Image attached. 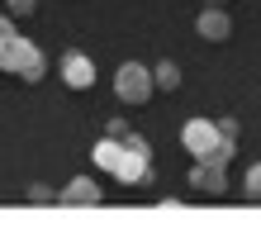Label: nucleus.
Instances as JSON below:
<instances>
[{"label":"nucleus","mask_w":261,"mask_h":228,"mask_svg":"<svg viewBox=\"0 0 261 228\" xmlns=\"http://www.w3.org/2000/svg\"><path fill=\"white\" fill-rule=\"evenodd\" d=\"M114 95L124 100V105H147L152 95H157V86H152V67L147 62H119Z\"/></svg>","instance_id":"3"},{"label":"nucleus","mask_w":261,"mask_h":228,"mask_svg":"<svg viewBox=\"0 0 261 228\" xmlns=\"http://www.w3.org/2000/svg\"><path fill=\"white\" fill-rule=\"evenodd\" d=\"M0 71H14L19 76V81H43V76H48V57H43V48L34 38H24L19 29H14V34L0 43Z\"/></svg>","instance_id":"1"},{"label":"nucleus","mask_w":261,"mask_h":228,"mask_svg":"<svg viewBox=\"0 0 261 228\" xmlns=\"http://www.w3.org/2000/svg\"><path fill=\"white\" fill-rule=\"evenodd\" d=\"M219 124H214V119H186V129H180V147L190 152L195 162H204L214 147H219Z\"/></svg>","instance_id":"4"},{"label":"nucleus","mask_w":261,"mask_h":228,"mask_svg":"<svg viewBox=\"0 0 261 228\" xmlns=\"http://www.w3.org/2000/svg\"><path fill=\"white\" fill-rule=\"evenodd\" d=\"M214 124H219V133H223V138H238V119H233V114H223V119H214Z\"/></svg>","instance_id":"14"},{"label":"nucleus","mask_w":261,"mask_h":228,"mask_svg":"<svg viewBox=\"0 0 261 228\" xmlns=\"http://www.w3.org/2000/svg\"><path fill=\"white\" fill-rule=\"evenodd\" d=\"M204 5H228V0H204Z\"/></svg>","instance_id":"17"},{"label":"nucleus","mask_w":261,"mask_h":228,"mask_svg":"<svg viewBox=\"0 0 261 228\" xmlns=\"http://www.w3.org/2000/svg\"><path fill=\"white\" fill-rule=\"evenodd\" d=\"M10 34H14V19H10V14H0V43H5Z\"/></svg>","instance_id":"16"},{"label":"nucleus","mask_w":261,"mask_h":228,"mask_svg":"<svg viewBox=\"0 0 261 228\" xmlns=\"http://www.w3.org/2000/svg\"><path fill=\"white\" fill-rule=\"evenodd\" d=\"M57 71H62V86H67V90H90V86H95V62H90V57H86L81 48L62 53Z\"/></svg>","instance_id":"6"},{"label":"nucleus","mask_w":261,"mask_h":228,"mask_svg":"<svg viewBox=\"0 0 261 228\" xmlns=\"http://www.w3.org/2000/svg\"><path fill=\"white\" fill-rule=\"evenodd\" d=\"M24 200H29V205H57V190L43 186V181H34V186L24 190Z\"/></svg>","instance_id":"12"},{"label":"nucleus","mask_w":261,"mask_h":228,"mask_svg":"<svg viewBox=\"0 0 261 228\" xmlns=\"http://www.w3.org/2000/svg\"><path fill=\"white\" fill-rule=\"evenodd\" d=\"M195 34L204 43H228V34H233V19H228V5H204L195 14Z\"/></svg>","instance_id":"7"},{"label":"nucleus","mask_w":261,"mask_h":228,"mask_svg":"<svg viewBox=\"0 0 261 228\" xmlns=\"http://www.w3.org/2000/svg\"><path fill=\"white\" fill-rule=\"evenodd\" d=\"M186 186L195 195H204V200H223V195H228V166H219V162H195L190 176H186Z\"/></svg>","instance_id":"5"},{"label":"nucleus","mask_w":261,"mask_h":228,"mask_svg":"<svg viewBox=\"0 0 261 228\" xmlns=\"http://www.w3.org/2000/svg\"><path fill=\"white\" fill-rule=\"evenodd\" d=\"M242 195H247L252 205H261V162H252L247 171H242Z\"/></svg>","instance_id":"11"},{"label":"nucleus","mask_w":261,"mask_h":228,"mask_svg":"<svg viewBox=\"0 0 261 228\" xmlns=\"http://www.w3.org/2000/svg\"><path fill=\"white\" fill-rule=\"evenodd\" d=\"M34 10H38V0H5V14H10V19H29Z\"/></svg>","instance_id":"13"},{"label":"nucleus","mask_w":261,"mask_h":228,"mask_svg":"<svg viewBox=\"0 0 261 228\" xmlns=\"http://www.w3.org/2000/svg\"><path fill=\"white\" fill-rule=\"evenodd\" d=\"M90 157H95V166H100V171H110V176H114L119 157H124V138H110V133H105V138L95 143V152H90Z\"/></svg>","instance_id":"9"},{"label":"nucleus","mask_w":261,"mask_h":228,"mask_svg":"<svg viewBox=\"0 0 261 228\" xmlns=\"http://www.w3.org/2000/svg\"><path fill=\"white\" fill-rule=\"evenodd\" d=\"M119 186H157V171H152V147L143 133H124V157L114 166Z\"/></svg>","instance_id":"2"},{"label":"nucleus","mask_w":261,"mask_h":228,"mask_svg":"<svg viewBox=\"0 0 261 228\" xmlns=\"http://www.w3.org/2000/svg\"><path fill=\"white\" fill-rule=\"evenodd\" d=\"M105 133H110V138H124V133H128V124H124V114H114L110 124H105Z\"/></svg>","instance_id":"15"},{"label":"nucleus","mask_w":261,"mask_h":228,"mask_svg":"<svg viewBox=\"0 0 261 228\" xmlns=\"http://www.w3.org/2000/svg\"><path fill=\"white\" fill-rule=\"evenodd\" d=\"M152 86H157L162 95H171V90H180V67L171 62V57H162V62L152 67Z\"/></svg>","instance_id":"10"},{"label":"nucleus","mask_w":261,"mask_h":228,"mask_svg":"<svg viewBox=\"0 0 261 228\" xmlns=\"http://www.w3.org/2000/svg\"><path fill=\"white\" fill-rule=\"evenodd\" d=\"M100 200H105V190L95 186V176H71L67 186L57 190V205H67V209H90Z\"/></svg>","instance_id":"8"}]
</instances>
